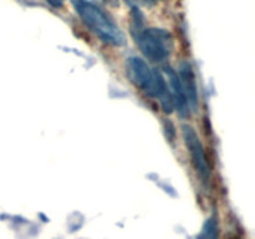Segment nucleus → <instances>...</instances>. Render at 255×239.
<instances>
[{
    "label": "nucleus",
    "instance_id": "nucleus-8",
    "mask_svg": "<svg viewBox=\"0 0 255 239\" xmlns=\"http://www.w3.org/2000/svg\"><path fill=\"white\" fill-rule=\"evenodd\" d=\"M65 0H46V2L49 5H51L52 7L57 9V7H61L62 4H64Z\"/></svg>",
    "mask_w": 255,
    "mask_h": 239
},
{
    "label": "nucleus",
    "instance_id": "nucleus-6",
    "mask_svg": "<svg viewBox=\"0 0 255 239\" xmlns=\"http://www.w3.org/2000/svg\"><path fill=\"white\" fill-rule=\"evenodd\" d=\"M179 79H181L182 86L188 99L189 107L197 111L198 109V87H197L196 75H194L193 67L188 61H183L179 65Z\"/></svg>",
    "mask_w": 255,
    "mask_h": 239
},
{
    "label": "nucleus",
    "instance_id": "nucleus-3",
    "mask_svg": "<svg viewBox=\"0 0 255 239\" xmlns=\"http://www.w3.org/2000/svg\"><path fill=\"white\" fill-rule=\"evenodd\" d=\"M133 22L132 32L134 41L138 45L142 54L148 60L154 62H161L168 59L173 49V39L167 30L158 27H142L141 22Z\"/></svg>",
    "mask_w": 255,
    "mask_h": 239
},
{
    "label": "nucleus",
    "instance_id": "nucleus-1",
    "mask_svg": "<svg viewBox=\"0 0 255 239\" xmlns=\"http://www.w3.org/2000/svg\"><path fill=\"white\" fill-rule=\"evenodd\" d=\"M126 74L129 81L146 96L158 99L164 111L172 112L173 101L163 76L152 69L144 60L129 57L126 62Z\"/></svg>",
    "mask_w": 255,
    "mask_h": 239
},
{
    "label": "nucleus",
    "instance_id": "nucleus-5",
    "mask_svg": "<svg viewBox=\"0 0 255 239\" xmlns=\"http://www.w3.org/2000/svg\"><path fill=\"white\" fill-rule=\"evenodd\" d=\"M167 76H168L169 86H171L169 92H171L173 106L176 107L181 116L188 117L189 114H191V107H189L188 99H187V95L184 92L183 86H182L178 74L172 69H168L167 70Z\"/></svg>",
    "mask_w": 255,
    "mask_h": 239
},
{
    "label": "nucleus",
    "instance_id": "nucleus-4",
    "mask_svg": "<svg viewBox=\"0 0 255 239\" xmlns=\"http://www.w3.org/2000/svg\"><path fill=\"white\" fill-rule=\"evenodd\" d=\"M183 136L194 171L197 172V174L204 184H208L211 181V167H209L206 151H204V147L199 139L198 134L194 131L193 127L183 124Z\"/></svg>",
    "mask_w": 255,
    "mask_h": 239
},
{
    "label": "nucleus",
    "instance_id": "nucleus-7",
    "mask_svg": "<svg viewBox=\"0 0 255 239\" xmlns=\"http://www.w3.org/2000/svg\"><path fill=\"white\" fill-rule=\"evenodd\" d=\"M199 239H218V227H217L216 219L209 218L206 222Z\"/></svg>",
    "mask_w": 255,
    "mask_h": 239
},
{
    "label": "nucleus",
    "instance_id": "nucleus-2",
    "mask_svg": "<svg viewBox=\"0 0 255 239\" xmlns=\"http://www.w3.org/2000/svg\"><path fill=\"white\" fill-rule=\"evenodd\" d=\"M71 4L77 15L81 17L82 22L101 41L114 46H121L126 42L124 32L119 25L101 7L89 0H71Z\"/></svg>",
    "mask_w": 255,
    "mask_h": 239
}]
</instances>
